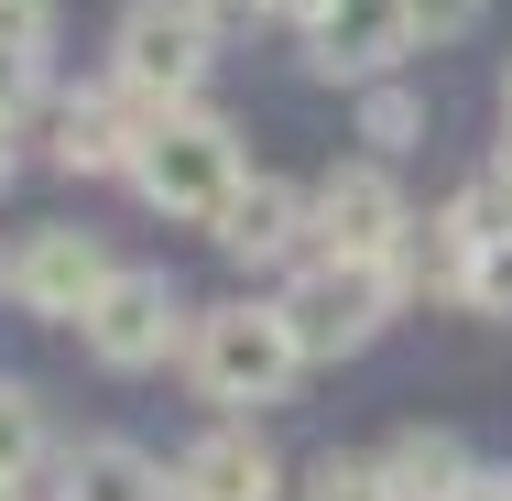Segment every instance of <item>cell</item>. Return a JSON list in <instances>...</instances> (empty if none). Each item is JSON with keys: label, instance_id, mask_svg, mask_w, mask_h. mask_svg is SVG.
<instances>
[{"label": "cell", "instance_id": "1", "mask_svg": "<svg viewBox=\"0 0 512 501\" xmlns=\"http://www.w3.org/2000/svg\"><path fill=\"white\" fill-rule=\"evenodd\" d=\"M186 371H197L207 403H229V414H251V403H284V382L306 371V349H295V327H284V305H207L197 327H186Z\"/></svg>", "mask_w": 512, "mask_h": 501}, {"label": "cell", "instance_id": "2", "mask_svg": "<svg viewBox=\"0 0 512 501\" xmlns=\"http://www.w3.org/2000/svg\"><path fill=\"white\" fill-rule=\"evenodd\" d=\"M131 186L164 207V218H218L229 186H240V131L218 109H153L142 120V153H131Z\"/></svg>", "mask_w": 512, "mask_h": 501}, {"label": "cell", "instance_id": "3", "mask_svg": "<svg viewBox=\"0 0 512 501\" xmlns=\"http://www.w3.org/2000/svg\"><path fill=\"white\" fill-rule=\"evenodd\" d=\"M207 55H218V33L197 0H131L109 33V88L131 109H186L207 88Z\"/></svg>", "mask_w": 512, "mask_h": 501}, {"label": "cell", "instance_id": "4", "mask_svg": "<svg viewBox=\"0 0 512 501\" xmlns=\"http://www.w3.org/2000/svg\"><path fill=\"white\" fill-rule=\"evenodd\" d=\"M306 229H316V262H382V273L404 284L414 218H404V186H393L382 164H338L306 197Z\"/></svg>", "mask_w": 512, "mask_h": 501}, {"label": "cell", "instance_id": "5", "mask_svg": "<svg viewBox=\"0 0 512 501\" xmlns=\"http://www.w3.org/2000/svg\"><path fill=\"white\" fill-rule=\"evenodd\" d=\"M273 305H284V327H295L306 360H349V349L382 338V316H393V273H382V262H306Z\"/></svg>", "mask_w": 512, "mask_h": 501}, {"label": "cell", "instance_id": "6", "mask_svg": "<svg viewBox=\"0 0 512 501\" xmlns=\"http://www.w3.org/2000/svg\"><path fill=\"white\" fill-rule=\"evenodd\" d=\"M77 338H88L99 371H153V360L186 338V295H175L164 273H109L99 305L77 316Z\"/></svg>", "mask_w": 512, "mask_h": 501}, {"label": "cell", "instance_id": "7", "mask_svg": "<svg viewBox=\"0 0 512 501\" xmlns=\"http://www.w3.org/2000/svg\"><path fill=\"white\" fill-rule=\"evenodd\" d=\"M306 44H316V77L382 88V77L414 55V22H404V0H327V11L306 22Z\"/></svg>", "mask_w": 512, "mask_h": 501}, {"label": "cell", "instance_id": "8", "mask_svg": "<svg viewBox=\"0 0 512 501\" xmlns=\"http://www.w3.org/2000/svg\"><path fill=\"white\" fill-rule=\"evenodd\" d=\"M99 284H109L99 229H33V240H22V262H11V295L33 305V316H88Z\"/></svg>", "mask_w": 512, "mask_h": 501}, {"label": "cell", "instance_id": "9", "mask_svg": "<svg viewBox=\"0 0 512 501\" xmlns=\"http://www.w3.org/2000/svg\"><path fill=\"white\" fill-rule=\"evenodd\" d=\"M175 501H284V458L262 447V425H207L175 458Z\"/></svg>", "mask_w": 512, "mask_h": 501}, {"label": "cell", "instance_id": "10", "mask_svg": "<svg viewBox=\"0 0 512 501\" xmlns=\"http://www.w3.org/2000/svg\"><path fill=\"white\" fill-rule=\"evenodd\" d=\"M207 229H218V251H229V262L273 273V262H295V251H306V197H295L284 175H240L229 207H218Z\"/></svg>", "mask_w": 512, "mask_h": 501}, {"label": "cell", "instance_id": "11", "mask_svg": "<svg viewBox=\"0 0 512 501\" xmlns=\"http://www.w3.org/2000/svg\"><path fill=\"white\" fill-rule=\"evenodd\" d=\"M142 120L153 109H131L120 88H88V99L55 109V164L66 175H131V153H142Z\"/></svg>", "mask_w": 512, "mask_h": 501}, {"label": "cell", "instance_id": "12", "mask_svg": "<svg viewBox=\"0 0 512 501\" xmlns=\"http://www.w3.org/2000/svg\"><path fill=\"white\" fill-rule=\"evenodd\" d=\"M55 501H175V480H164L131 436H99V447L66 458V491H55Z\"/></svg>", "mask_w": 512, "mask_h": 501}, {"label": "cell", "instance_id": "13", "mask_svg": "<svg viewBox=\"0 0 512 501\" xmlns=\"http://www.w3.org/2000/svg\"><path fill=\"white\" fill-rule=\"evenodd\" d=\"M458 480H469V447H458L447 425H404V436L382 447V491L393 501H447Z\"/></svg>", "mask_w": 512, "mask_h": 501}, {"label": "cell", "instance_id": "14", "mask_svg": "<svg viewBox=\"0 0 512 501\" xmlns=\"http://www.w3.org/2000/svg\"><path fill=\"white\" fill-rule=\"evenodd\" d=\"M33 469H44V403L0 382V480H33Z\"/></svg>", "mask_w": 512, "mask_h": 501}, {"label": "cell", "instance_id": "15", "mask_svg": "<svg viewBox=\"0 0 512 501\" xmlns=\"http://www.w3.org/2000/svg\"><path fill=\"white\" fill-rule=\"evenodd\" d=\"M458 305L469 316H512V240H491V251L458 262Z\"/></svg>", "mask_w": 512, "mask_h": 501}, {"label": "cell", "instance_id": "16", "mask_svg": "<svg viewBox=\"0 0 512 501\" xmlns=\"http://www.w3.org/2000/svg\"><path fill=\"white\" fill-rule=\"evenodd\" d=\"M306 501H393V491H382V458H316Z\"/></svg>", "mask_w": 512, "mask_h": 501}, {"label": "cell", "instance_id": "17", "mask_svg": "<svg viewBox=\"0 0 512 501\" xmlns=\"http://www.w3.org/2000/svg\"><path fill=\"white\" fill-rule=\"evenodd\" d=\"M44 44H55V0H0V55L44 66Z\"/></svg>", "mask_w": 512, "mask_h": 501}, {"label": "cell", "instance_id": "18", "mask_svg": "<svg viewBox=\"0 0 512 501\" xmlns=\"http://www.w3.org/2000/svg\"><path fill=\"white\" fill-rule=\"evenodd\" d=\"M480 11H491V0H404V22L425 33V44H458V33H469Z\"/></svg>", "mask_w": 512, "mask_h": 501}, {"label": "cell", "instance_id": "19", "mask_svg": "<svg viewBox=\"0 0 512 501\" xmlns=\"http://www.w3.org/2000/svg\"><path fill=\"white\" fill-rule=\"evenodd\" d=\"M360 131H371V142H414V99H404V88H371Z\"/></svg>", "mask_w": 512, "mask_h": 501}, {"label": "cell", "instance_id": "20", "mask_svg": "<svg viewBox=\"0 0 512 501\" xmlns=\"http://www.w3.org/2000/svg\"><path fill=\"white\" fill-rule=\"evenodd\" d=\"M33 77H44V66H33V55H0V131H11V120H22V109H33Z\"/></svg>", "mask_w": 512, "mask_h": 501}, {"label": "cell", "instance_id": "21", "mask_svg": "<svg viewBox=\"0 0 512 501\" xmlns=\"http://www.w3.org/2000/svg\"><path fill=\"white\" fill-rule=\"evenodd\" d=\"M447 501H512V469H469V480H458Z\"/></svg>", "mask_w": 512, "mask_h": 501}, {"label": "cell", "instance_id": "22", "mask_svg": "<svg viewBox=\"0 0 512 501\" xmlns=\"http://www.w3.org/2000/svg\"><path fill=\"white\" fill-rule=\"evenodd\" d=\"M197 11H207V33H229V22H251L262 0H197Z\"/></svg>", "mask_w": 512, "mask_h": 501}, {"label": "cell", "instance_id": "23", "mask_svg": "<svg viewBox=\"0 0 512 501\" xmlns=\"http://www.w3.org/2000/svg\"><path fill=\"white\" fill-rule=\"evenodd\" d=\"M262 11H273V22H316L327 0H262Z\"/></svg>", "mask_w": 512, "mask_h": 501}, {"label": "cell", "instance_id": "24", "mask_svg": "<svg viewBox=\"0 0 512 501\" xmlns=\"http://www.w3.org/2000/svg\"><path fill=\"white\" fill-rule=\"evenodd\" d=\"M502 142H512V66H502Z\"/></svg>", "mask_w": 512, "mask_h": 501}, {"label": "cell", "instance_id": "25", "mask_svg": "<svg viewBox=\"0 0 512 501\" xmlns=\"http://www.w3.org/2000/svg\"><path fill=\"white\" fill-rule=\"evenodd\" d=\"M0 186H11V131H0Z\"/></svg>", "mask_w": 512, "mask_h": 501}, {"label": "cell", "instance_id": "26", "mask_svg": "<svg viewBox=\"0 0 512 501\" xmlns=\"http://www.w3.org/2000/svg\"><path fill=\"white\" fill-rule=\"evenodd\" d=\"M0 501H33V491H22V480H0Z\"/></svg>", "mask_w": 512, "mask_h": 501}]
</instances>
